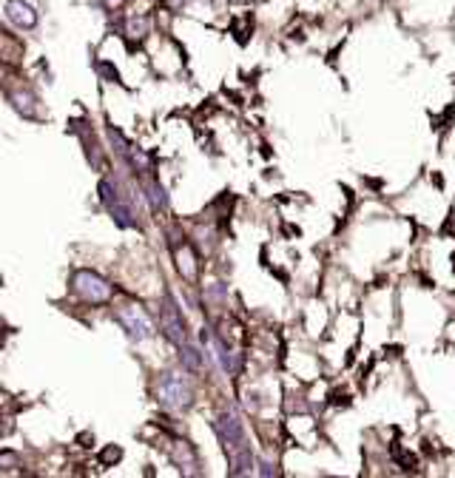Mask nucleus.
I'll return each mask as SVG.
<instances>
[{
  "instance_id": "f257e3e1",
  "label": "nucleus",
  "mask_w": 455,
  "mask_h": 478,
  "mask_svg": "<svg viewBox=\"0 0 455 478\" xmlns=\"http://www.w3.org/2000/svg\"><path fill=\"white\" fill-rule=\"evenodd\" d=\"M157 396L168 410H188L194 402V390L191 384L182 379L179 373H163L160 387H157Z\"/></svg>"
},
{
  "instance_id": "f03ea898",
  "label": "nucleus",
  "mask_w": 455,
  "mask_h": 478,
  "mask_svg": "<svg viewBox=\"0 0 455 478\" xmlns=\"http://www.w3.org/2000/svg\"><path fill=\"white\" fill-rule=\"evenodd\" d=\"M72 285H74V293H77L80 299H85V302H91V305L108 302L111 293H114L111 285H108L103 277H97L94 271H77L74 279H72Z\"/></svg>"
},
{
  "instance_id": "7ed1b4c3",
  "label": "nucleus",
  "mask_w": 455,
  "mask_h": 478,
  "mask_svg": "<svg viewBox=\"0 0 455 478\" xmlns=\"http://www.w3.org/2000/svg\"><path fill=\"white\" fill-rule=\"evenodd\" d=\"M100 197H103V202L108 205V211H111V217L117 220V225H119V228H131V225H137L131 205L117 194V186H111L108 179H103V183H100Z\"/></svg>"
},
{
  "instance_id": "20e7f679",
  "label": "nucleus",
  "mask_w": 455,
  "mask_h": 478,
  "mask_svg": "<svg viewBox=\"0 0 455 478\" xmlns=\"http://www.w3.org/2000/svg\"><path fill=\"white\" fill-rule=\"evenodd\" d=\"M117 319H119V324L126 327L129 331V336L131 339H137V342H142V339H148L151 333V322H148V316L137 308V305H126V308H119L117 311Z\"/></svg>"
},
{
  "instance_id": "39448f33",
  "label": "nucleus",
  "mask_w": 455,
  "mask_h": 478,
  "mask_svg": "<svg viewBox=\"0 0 455 478\" xmlns=\"http://www.w3.org/2000/svg\"><path fill=\"white\" fill-rule=\"evenodd\" d=\"M160 324H163V331L165 336L174 342V345H185V322H182L176 305H174V299L165 293V305H163V316H160Z\"/></svg>"
},
{
  "instance_id": "423d86ee",
  "label": "nucleus",
  "mask_w": 455,
  "mask_h": 478,
  "mask_svg": "<svg viewBox=\"0 0 455 478\" xmlns=\"http://www.w3.org/2000/svg\"><path fill=\"white\" fill-rule=\"evenodd\" d=\"M225 453H228V461H231V475H245V472H251L254 456H251L248 438H242V441H228V444H225Z\"/></svg>"
},
{
  "instance_id": "0eeeda50",
  "label": "nucleus",
  "mask_w": 455,
  "mask_h": 478,
  "mask_svg": "<svg viewBox=\"0 0 455 478\" xmlns=\"http://www.w3.org/2000/svg\"><path fill=\"white\" fill-rule=\"evenodd\" d=\"M6 20L20 26V28H32V26H38V12H35V6H28L26 0H9Z\"/></svg>"
},
{
  "instance_id": "6e6552de",
  "label": "nucleus",
  "mask_w": 455,
  "mask_h": 478,
  "mask_svg": "<svg viewBox=\"0 0 455 478\" xmlns=\"http://www.w3.org/2000/svg\"><path fill=\"white\" fill-rule=\"evenodd\" d=\"M217 430H220V436H222V444H228V441H242V438H245V427H242L236 410H225V413L220 415Z\"/></svg>"
},
{
  "instance_id": "1a4fd4ad",
  "label": "nucleus",
  "mask_w": 455,
  "mask_h": 478,
  "mask_svg": "<svg viewBox=\"0 0 455 478\" xmlns=\"http://www.w3.org/2000/svg\"><path fill=\"white\" fill-rule=\"evenodd\" d=\"M171 459H174V464H176L179 470H185V472H194V467H197V459H194V453H191V447L182 444V441L174 444Z\"/></svg>"
},
{
  "instance_id": "9d476101",
  "label": "nucleus",
  "mask_w": 455,
  "mask_h": 478,
  "mask_svg": "<svg viewBox=\"0 0 455 478\" xmlns=\"http://www.w3.org/2000/svg\"><path fill=\"white\" fill-rule=\"evenodd\" d=\"M179 358H182V365H185L188 370H199L202 368V356L191 345H179Z\"/></svg>"
},
{
  "instance_id": "9b49d317",
  "label": "nucleus",
  "mask_w": 455,
  "mask_h": 478,
  "mask_svg": "<svg viewBox=\"0 0 455 478\" xmlns=\"http://www.w3.org/2000/svg\"><path fill=\"white\" fill-rule=\"evenodd\" d=\"M145 194H148L151 208H154V211H160V208H165V205H168V197H165L163 186H157V183H145Z\"/></svg>"
},
{
  "instance_id": "f8f14e48",
  "label": "nucleus",
  "mask_w": 455,
  "mask_h": 478,
  "mask_svg": "<svg viewBox=\"0 0 455 478\" xmlns=\"http://www.w3.org/2000/svg\"><path fill=\"white\" fill-rule=\"evenodd\" d=\"M217 356H220V365H222V370H228V373H236V370H239L236 356H233V353H228L222 345H217Z\"/></svg>"
},
{
  "instance_id": "ddd939ff",
  "label": "nucleus",
  "mask_w": 455,
  "mask_h": 478,
  "mask_svg": "<svg viewBox=\"0 0 455 478\" xmlns=\"http://www.w3.org/2000/svg\"><path fill=\"white\" fill-rule=\"evenodd\" d=\"M145 28H148V20H145V17H140V20H137V17H131V20H129V32H131V35L142 38V35H145Z\"/></svg>"
},
{
  "instance_id": "4468645a",
  "label": "nucleus",
  "mask_w": 455,
  "mask_h": 478,
  "mask_svg": "<svg viewBox=\"0 0 455 478\" xmlns=\"http://www.w3.org/2000/svg\"><path fill=\"white\" fill-rule=\"evenodd\" d=\"M119 456H123V453H119V447H108V450H103L100 461L103 464H111V461H119Z\"/></svg>"
},
{
  "instance_id": "2eb2a0df",
  "label": "nucleus",
  "mask_w": 455,
  "mask_h": 478,
  "mask_svg": "<svg viewBox=\"0 0 455 478\" xmlns=\"http://www.w3.org/2000/svg\"><path fill=\"white\" fill-rule=\"evenodd\" d=\"M262 475H273V470H270V464L267 461H262V470H259Z\"/></svg>"
},
{
  "instance_id": "dca6fc26",
  "label": "nucleus",
  "mask_w": 455,
  "mask_h": 478,
  "mask_svg": "<svg viewBox=\"0 0 455 478\" xmlns=\"http://www.w3.org/2000/svg\"><path fill=\"white\" fill-rule=\"evenodd\" d=\"M106 3H108V6H119V3H123V0H106Z\"/></svg>"
}]
</instances>
